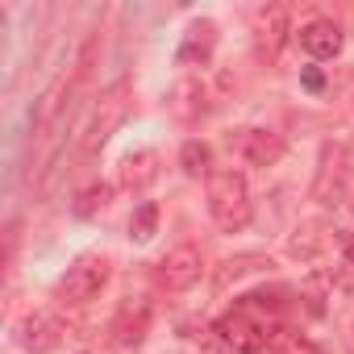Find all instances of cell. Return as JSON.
<instances>
[{"instance_id": "cell-2", "label": "cell", "mask_w": 354, "mask_h": 354, "mask_svg": "<svg viewBox=\"0 0 354 354\" xmlns=\"http://www.w3.org/2000/svg\"><path fill=\"white\" fill-rule=\"evenodd\" d=\"M125 113H129V84H125V80H117L109 92H100V100L92 104V113H88V121H84L80 158H92V154L113 138V129L125 121Z\"/></svg>"}, {"instance_id": "cell-5", "label": "cell", "mask_w": 354, "mask_h": 354, "mask_svg": "<svg viewBox=\"0 0 354 354\" xmlns=\"http://www.w3.org/2000/svg\"><path fill=\"white\" fill-rule=\"evenodd\" d=\"M150 321H154V304H150L146 296H129V300H121V308H117L113 321H109V342H113L117 350H133V346L146 342Z\"/></svg>"}, {"instance_id": "cell-11", "label": "cell", "mask_w": 354, "mask_h": 354, "mask_svg": "<svg viewBox=\"0 0 354 354\" xmlns=\"http://www.w3.org/2000/svg\"><path fill=\"white\" fill-rule=\"evenodd\" d=\"M213 50H217V21L201 17V21L188 26V34H184L180 50H175V59H180V67H205L213 59Z\"/></svg>"}, {"instance_id": "cell-16", "label": "cell", "mask_w": 354, "mask_h": 354, "mask_svg": "<svg viewBox=\"0 0 354 354\" xmlns=\"http://www.w3.org/2000/svg\"><path fill=\"white\" fill-rule=\"evenodd\" d=\"M317 171L337 175V180H350V175H354V142H325Z\"/></svg>"}, {"instance_id": "cell-19", "label": "cell", "mask_w": 354, "mask_h": 354, "mask_svg": "<svg viewBox=\"0 0 354 354\" xmlns=\"http://www.w3.org/2000/svg\"><path fill=\"white\" fill-rule=\"evenodd\" d=\"M154 230H158V205H154V201H142V205L133 209V217H129V238H133V242H150Z\"/></svg>"}, {"instance_id": "cell-7", "label": "cell", "mask_w": 354, "mask_h": 354, "mask_svg": "<svg viewBox=\"0 0 354 354\" xmlns=\"http://www.w3.org/2000/svg\"><path fill=\"white\" fill-rule=\"evenodd\" d=\"M230 150L238 154V158H246L250 167H275L279 158H283V138L275 133V129H263V125H242V129H234L230 138Z\"/></svg>"}, {"instance_id": "cell-18", "label": "cell", "mask_w": 354, "mask_h": 354, "mask_svg": "<svg viewBox=\"0 0 354 354\" xmlns=\"http://www.w3.org/2000/svg\"><path fill=\"white\" fill-rule=\"evenodd\" d=\"M109 205H113V188H109V184H88V188H84V192L75 196V205H71V213L88 221V217H96V213H104Z\"/></svg>"}, {"instance_id": "cell-6", "label": "cell", "mask_w": 354, "mask_h": 354, "mask_svg": "<svg viewBox=\"0 0 354 354\" xmlns=\"http://www.w3.org/2000/svg\"><path fill=\"white\" fill-rule=\"evenodd\" d=\"M288 34H292V13L283 5H267L259 9L254 17V59L259 63H279L283 46H288Z\"/></svg>"}, {"instance_id": "cell-4", "label": "cell", "mask_w": 354, "mask_h": 354, "mask_svg": "<svg viewBox=\"0 0 354 354\" xmlns=\"http://www.w3.org/2000/svg\"><path fill=\"white\" fill-rule=\"evenodd\" d=\"M275 333H279V329H271L259 313H250V308H242V304L217 321V342L225 346V354H263Z\"/></svg>"}, {"instance_id": "cell-3", "label": "cell", "mask_w": 354, "mask_h": 354, "mask_svg": "<svg viewBox=\"0 0 354 354\" xmlns=\"http://www.w3.org/2000/svg\"><path fill=\"white\" fill-rule=\"evenodd\" d=\"M109 275H113V259H109V254H84V259H75V263L67 267V275L59 279L55 300H59V304H88V300H96V296L104 292Z\"/></svg>"}, {"instance_id": "cell-22", "label": "cell", "mask_w": 354, "mask_h": 354, "mask_svg": "<svg viewBox=\"0 0 354 354\" xmlns=\"http://www.w3.org/2000/svg\"><path fill=\"white\" fill-rule=\"evenodd\" d=\"M333 242L342 246V263L354 267V234H350V230H333Z\"/></svg>"}, {"instance_id": "cell-21", "label": "cell", "mask_w": 354, "mask_h": 354, "mask_svg": "<svg viewBox=\"0 0 354 354\" xmlns=\"http://www.w3.org/2000/svg\"><path fill=\"white\" fill-rule=\"evenodd\" d=\"M271 354H321V346L308 342L304 333H288V329H279V333L271 337Z\"/></svg>"}, {"instance_id": "cell-17", "label": "cell", "mask_w": 354, "mask_h": 354, "mask_svg": "<svg viewBox=\"0 0 354 354\" xmlns=\"http://www.w3.org/2000/svg\"><path fill=\"white\" fill-rule=\"evenodd\" d=\"M254 271H271V259H263V254H242V259H230V263H221V271H217V292H225L234 279H242V275H254Z\"/></svg>"}, {"instance_id": "cell-25", "label": "cell", "mask_w": 354, "mask_h": 354, "mask_svg": "<svg viewBox=\"0 0 354 354\" xmlns=\"http://www.w3.org/2000/svg\"><path fill=\"white\" fill-rule=\"evenodd\" d=\"M80 354H88V350H80Z\"/></svg>"}, {"instance_id": "cell-9", "label": "cell", "mask_w": 354, "mask_h": 354, "mask_svg": "<svg viewBox=\"0 0 354 354\" xmlns=\"http://www.w3.org/2000/svg\"><path fill=\"white\" fill-rule=\"evenodd\" d=\"M13 333H17V346H21V350H30V354H50V350H59V342H63V321L50 317V313H26V317L13 325Z\"/></svg>"}, {"instance_id": "cell-8", "label": "cell", "mask_w": 354, "mask_h": 354, "mask_svg": "<svg viewBox=\"0 0 354 354\" xmlns=\"http://www.w3.org/2000/svg\"><path fill=\"white\" fill-rule=\"evenodd\" d=\"M154 275H158V283L167 292H192L201 283V275H205V259H201L196 246H175V250H167L158 259Z\"/></svg>"}, {"instance_id": "cell-15", "label": "cell", "mask_w": 354, "mask_h": 354, "mask_svg": "<svg viewBox=\"0 0 354 354\" xmlns=\"http://www.w3.org/2000/svg\"><path fill=\"white\" fill-rule=\"evenodd\" d=\"M180 167H184V175H192V180H209L213 175V146L201 142V138H188L180 146Z\"/></svg>"}, {"instance_id": "cell-10", "label": "cell", "mask_w": 354, "mask_h": 354, "mask_svg": "<svg viewBox=\"0 0 354 354\" xmlns=\"http://www.w3.org/2000/svg\"><path fill=\"white\" fill-rule=\"evenodd\" d=\"M300 50L308 55V59H337L342 55V30L329 21V17H313V21H304L300 26Z\"/></svg>"}, {"instance_id": "cell-1", "label": "cell", "mask_w": 354, "mask_h": 354, "mask_svg": "<svg viewBox=\"0 0 354 354\" xmlns=\"http://www.w3.org/2000/svg\"><path fill=\"white\" fill-rule=\"evenodd\" d=\"M209 217L221 234H242L254 221V201L246 175L234 167H221L209 175Z\"/></svg>"}, {"instance_id": "cell-13", "label": "cell", "mask_w": 354, "mask_h": 354, "mask_svg": "<svg viewBox=\"0 0 354 354\" xmlns=\"http://www.w3.org/2000/svg\"><path fill=\"white\" fill-rule=\"evenodd\" d=\"M158 180V154L154 150H129L121 158V188L125 192H146Z\"/></svg>"}, {"instance_id": "cell-12", "label": "cell", "mask_w": 354, "mask_h": 354, "mask_svg": "<svg viewBox=\"0 0 354 354\" xmlns=\"http://www.w3.org/2000/svg\"><path fill=\"white\" fill-rule=\"evenodd\" d=\"M171 113L180 121H201L213 113V100H209V88L196 80V75H184L180 84L171 88Z\"/></svg>"}, {"instance_id": "cell-14", "label": "cell", "mask_w": 354, "mask_h": 354, "mask_svg": "<svg viewBox=\"0 0 354 354\" xmlns=\"http://www.w3.org/2000/svg\"><path fill=\"white\" fill-rule=\"evenodd\" d=\"M329 242H333V234H329L325 221H304V225L292 230V238H288V254L300 259V263H313V259H321V250H325Z\"/></svg>"}, {"instance_id": "cell-23", "label": "cell", "mask_w": 354, "mask_h": 354, "mask_svg": "<svg viewBox=\"0 0 354 354\" xmlns=\"http://www.w3.org/2000/svg\"><path fill=\"white\" fill-rule=\"evenodd\" d=\"M300 84H304L308 92H325V75H321L317 67H304V71H300Z\"/></svg>"}, {"instance_id": "cell-24", "label": "cell", "mask_w": 354, "mask_h": 354, "mask_svg": "<svg viewBox=\"0 0 354 354\" xmlns=\"http://www.w3.org/2000/svg\"><path fill=\"white\" fill-rule=\"evenodd\" d=\"M350 213H354V196H350Z\"/></svg>"}, {"instance_id": "cell-20", "label": "cell", "mask_w": 354, "mask_h": 354, "mask_svg": "<svg viewBox=\"0 0 354 354\" xmlns=\"http://www.w3.org/2000/svg\"><path fill=\"white\" fill-rule=\"evenodd\" d=\"M313 201H317V205H325V209H333V205L350 201V196H346V180H337V175H325V171H317V180H313Z\"/></svg>"}]
</instances>
